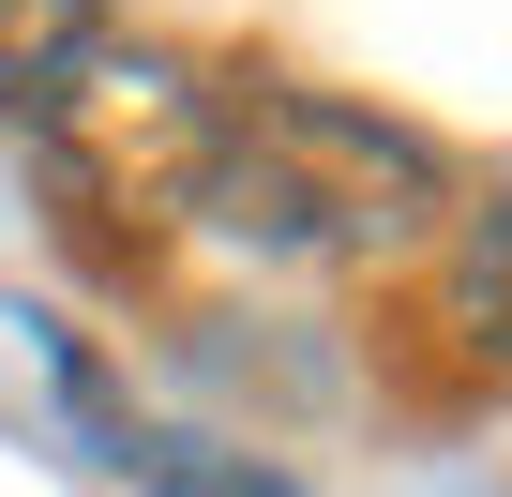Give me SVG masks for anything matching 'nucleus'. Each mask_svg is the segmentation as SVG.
I'll return each mask as SVG.
<instances>
[{"mask_svg":"<svg viewBox=\"0 0 512 497\" xmlns=\"http://www.w3.org/2000/svg\"><path fill=\"white\" fill-rule=\"evenodd\" d=\"M452 151L392 106L302 91V76H256L211 106V166H196V226L256 241V257H302V272H392L452 241Z\"/></svg>","mask_w":512,"mask_h":497,"instance_id":"obj_1","label":"nucleus"},{"mask_svg":"<svg viewBox=\"0 0 512 497\" xmlns=\"http://www.w3.org/2000/svg\"><path fill=\"white\" fill-rule=\"evenodd\" d=\"M211 76L196 61H166V46H91V61H61L46 91H31V136H46V166H61V196H91V211H196V166H211Z\"/></svg>","mask_w":512,"mask_h":497,"instance_id":"obj_2","label":"nucleus"},{"mask_svg":"<svg viewBox=\"0 0 512 497\" xmlns=\"http://www.w3.org/2000/svg\"><path fill=\"white\" fill-rule=\"evenodd\" d=\"M437 302H452V332L512 377V196L452 211V241H437Z\"/></svg>","mask_w":512,"mask_h":497,"instance_id":"obj_3","label":"nucleus"},{"mask_svg":"<svg viewBox=\"0 0 512 497\" xmlns=\"http://www.w3.org/2000/svg\"><path fill=\"white\" fill-rule=\"evenodd\" d=\"M121 467H136V497H302L287 467H256V452H211V437H136Z\"/></svg>","mask_w":512,"mask_h":497,"instance_id":"obj_4","label":"nucleus"},{"mask_svg":"<svg viewBox=\"0 0 512 497\" xmlns=\"http://www.w3.org/2000/svg\"><path fill=\"white\" fill-rule=\"evenodd\" d=\"M91 46H106V0H0V91H46Z\"/></svg>","mask_w":512,"mask_h":497,"instance_id":"obj_5","label":"nucleus"}]
</instances>
